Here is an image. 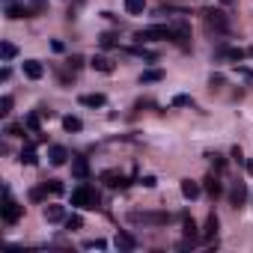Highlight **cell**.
I'll return each instance as SVG.
<instances>
[{"mask_svg":"<svg viewBox=\"0 0 253 253\" xmlns=\"http://www.w3.org/2000/svg\"><path fill=\"white\" fill-rule=\"evenodd\" d=\"M223 84H226V78H223V75H211V78H209V86H211V92H214V89L220 92V89H223Z\"/></svg>","mask_w":253,"mask_h":253,"instance_id":"30","label":"cell"},{"mask_svg":"<svg viewBox=\"0 0 253 253\" xmlns=\"http://www.w3.org/2000/svg\"><path fill=\"white\" fill-rule=\"evenodd\" d=\"M63 128H66V131H81L84 122H81L78 116H63Z\"/></svg>","mask_w":253,"mask_h":253,"instance_id":"25","label":"cell"},{"mask_svg":"<svg viewBox=\"0 0 253 253\" xmlns=\"http://www.w3.org/2000/svg\"><path fill=\"white\" fill-rule=\"evenodd\" d=\"M48 161H51L54 167H63V164L69 161V149H66V146H51V149H48Z\"/></svg>","mask_w":253,"mask_h":253,"instance_id":"11","label":"cell"},{"mask_svg":"<svg viewBox=\"0 0 253 253\" xmlns=\"http://www.w3.org/2000/svg\"><path fill=\"white\" fill-rule=\"evenodd\" d=\"M191 104H194L191 95H176V98H173V107H191Z\"/></svg>","mask_w":253,"mask_h":253,"instance_id":"32","label":"cell"},{"mask_svg":"<svg viewBox=\"0 0 253 253\" xmlns=\"http://www.w3.org/2000/svg\"><path fill=\"white\" fill-rule=\"evenodd\" d=\"M244 170H247V173L253 176V161H247V158H244Z\"/></svg>","mask_w":253,"mask_h":253,"instance_id":"40","label":"cell"},{"mask_svg":"<svg viewBox=\"0 0 253 253\" xmlns=\"http://www.w3.org/2000/svg\"><path fill=\"white\" fill-rule=\"evenodd\" d=\"M78 101H81L84 107H104V104H107L104 92H86V95H81Z\"/></svg>","mask_w":253,"mask_h":253,"instance_id":"14","label":"cell"},{"mask_svg":"<svg viewBox=\"0 0 253 253\" xmlns=\"http://www.w3.org/2000/svg\"><path fill=\"white\" fill-rule=\"evenodd\" d=\"M15 54H18V48H15L12 42H3V45H0V57H3V63H9Z\"/></svg>","mask_w":253,"mask_h":253,"instance_id":"27","label":"cell"},{"mask_svg":"<svg viewBox=\"0 0 253 253\" xmlns=\"http://www.w3.org/2000/svg\"><path fill=\"white\" fill-rule=\"evenodd\" d=\"M203 182H206V185H203V188H206V194H209V197H211V200H214V197H220V194H223V185H220V179H217V176H214V173H209V176H206V179H203Z\"/></svg>","mask_w":253,"mask_h":253,"instance_id":"13","label":"cell"},{"mask_svg":"<svg viewBox=\"0 0 253 253\" xmlns=\"http://www.w3.org/2000/svg\"><path fill=\"white\" fill-rule=\"evenodd\" d=\"M116 45H119V42H116L113 33H104V36H101V48H116Z\"/></svg>","mask_w":253,"mask_h":253,"instance_id":"34","label":"cell"},{"mask_svg":"<svg viewBox=\"0 0 253 253\" xmlns=\"http://www.w3.org/2000/svg\"><path fill=\"white\" fill-rule=\"evenodd\" d=\"M72 173H75V179H89V164H86V158H72Z\"/></svg>","mask_w":253,"mask_h":253,"instance_id":"17","label":"cell"},{"mask_svg":"<svg viewBox=\"0 0 253 253\" xmlns=\"http://www.w3.org/2000/svg\"><path fill=\"white\" fill-rule=\"evenodd\" d=\"M18 161H21V164H27V167H36V164H39V158H36V149H33V143H27V146L21 149Z\"/></svg>","mask_w":253,"mask_h":253,"instance_id":"20","label":"cell"},{"mask_svg":"<svg viewBox=\"0 0 253 253\" xmlns=\"http://www.w3.org/2000/svg\"><path fill=\"white\" fill-rule=\"evenodd\" d=\"M6 134H9V137H24V134H27V125H24V122H9V125H6Z\"/></svg>","mask_w":253,"mask_h":253,"instance_id":"24","label":"cell"},{"mask_svg":"<svg viewBox=\"0 0 253 253\" xmlns=\"http://www.w3.org/2000/svg\"><path fill=\"white\" fill-rule=\"evenodd\" d=\"M89 66H92L95 72H104V75H110V72H113V63H110L104 54H95V57L89 60Z\"/></svg>","mask_w":253,"mask_h":253,"instance_id":"18","label":"cell"},{"mask_svg":"<svg viewBox=\"0 0 253 253\" xmlns=\"http://www.w3.org/2000/svg\"><path fill=\"white\" fill-rule=\"evenodd\" d=\"M84 247H86V250H104V247H107V241H101V238H92V241H84Z\"/></svg>","mask_w":253,"mask_h":253,"instance_id":"33","label":"cell"},{"mask_svg":"<svg viewBox=\"0 0 253 253\" xmlns=\"http://www.w3.org/2000/svg\"><path fill=\"white\" fill-rule=\"evenodd\" d=\"M229 203H232L235 209L247 203V185H244V182H235V185H232V191H229Z\"/></svg>","mask_w":253,"mask_h":253,"instance_id":"8","label":"cell"},{"mask_svg":"<svg viewBox=\"0 0 253 253\" xmlns=\"http://www.w3.org/2000/svg\"><path fill=\"white\" fill-rule=\"evenodd\" d=\"M203 24H206V30L214 33V36H226V33H229V21H226V15H223L220 9H206V12H203Z\"/></svg>","mask_w":253,"mask_h":253,"instance_id":"4","label":"cell"},{"mask_svg":"<svg viewBox=\"0 0 253 253\" xmlns=\"http://www.w3.org/2000/svg\"><path fill=\"white\" fill-rule=\"evenodd\" d=\"M217 226H220V220H217V214L211 211V214L206 217V223H203V238H206V241H214V238H217Z\"/></svg>","mask_w":253,"mask_h":253,"instance_id":"9","label":"cell"},{"mask_svg":"<svg viewBox=\"0 0 253 253\" xmlns=\"http://www.w3.org/2000/svg\"><path fill=\"white\" fill-rule=\"evenodd\" d=\"M200 191H203V188H200L194 179H182V197H185V200H197Z\"/></svg>","mask_w":253,"mask_h":253,"instance_id":"19","label":"cell"},{"mask_svg":"<svg viewBox=\"0 0 253 253\" xmlns=\"http://www.w3.org/2000/svg\"><path fill=\"white\" fill-rule=\"evenodd\" d=\"M39 116H42L39 110H36V113H27V116H24V125H27V131H33V134H42V125H39Z\"/></svg>","mask_w":253,"mask_h":253,"instance_id":"21","label":"cell"},{"mask_svg":"<svg viewBox=\"0 0 253 253\" xmlns=\"http://www.w3.org/2000/svg\"><path fill=\"white\" fill-rule=\"evenodd\" d=\"M134 39L137 42H164V39H173V30L167 24H152V27H143Z\"/></svg>","mask_w":253,"mask_h":253,"instance_id":"5","label":"cell"},{"mask_svg":"<svg viewBox=\"0 0 253 253\" xmlns=\"http://www.w3.org/2000/svg\"><path fill=\"white\" fill-rule=\"evenodd\" d=\"M146 9V0H125V12L128 15H143Z\"/></svg>","mask_w":253,"mask_h":253,"instance_id":"23","label":"cell"},{"mask_svg":"<svg viewBox=\"0 0 253 253\" xmlns=\"http://www.w3.org/2000/svg\"><path fill=\"white\" fill-rule=\"evenodd\" d=\"M45 75V66L39 63V60H24V78H30V81H39Z\"/></svg>","mask_w":253,"mask_h":253,"instance_id":"10","label":"cell"},{"mask_svg":"<svg viewBox=\"0 0 253 253\" xmlns=\"http://www.w3.org/2000/svg\"><path fill=\"white\" fill-rule=\"evenodd\" d=\"M12 113V95H3L0 98V116H9Z\"/></svg>","mask_w":253,"mask_h":253,"instance_id":"29","label":"cell"},{"mask_svg":"<svg viewBox=\"0 0 253 253\" xmlns=\"http://www.w3.org/2000/svg\"><path fill=\"white\" fill-rule=\"evenodd\" d=\"M45 220H48V223H60V220H66V209L57 206V203L45 206Z\"/></svg>","mask_w":253,"mask_h":253,"instance_id":"15","label":"cell"},{"mask_svg":"<svg viewBox=\"0 0 253 253\" xmlns=\"http://www.w3.org/2000/svg\"><path fill=\"white\" fill-rule=\"evenodd\" d=\"M220 3H223V6H232V3H235V0H220Z\"/></svg>","mask_w":253,"mask_h":253,"instance_id":"41","label":"cell"},{"mask_svg":"<svg viewBox=\"0 0 253 253\" xmlns=\"http://www.w3.org/2000/svg\"><path fill=\"white\" fill-rule=\"evenodd\" d=\"M98 203H101L98 191H95V188H89L86 182H84V185H78V188L72 191V206H78V209H98Z\"/></svg>","mask_w":253,"mask_h":253,"instance_id":"2","label":"cell"},{"mask_svg":"<svg viewBox=\"0 0 253 253\" xmlns=\"http://www.w3.org/2000/svg\"><path fill=\"white\" fill-rule=\"evenodd\" d=\"M113 244H116L119 250H125V253H128V250H134V247H137V241H134V235H128V232H116V238H113Z\"/></svg>","mask_w":253,"mask_h":253,"instance_id":"16","label":"cell"},{"mask_svg":"<svg viewBox=\"0 0 253 253\" xmlns=\"http://www.w3.org/2000/svg\"><path fill=\"white\" fill-rule=\"evenodd\" d=\"M197 229H200V226L194 223V217H185V238H188V241H197V235H200Z\"/></svg>","mask_w":253,"mask_h":253,"instance_id":"26","label":"cell"},{"mask_svg":"<svg viewBox=\"0 0 253 253\" xmlns=\"http://www.w3.org/2000/svg\"><path fill=\"white\" fill-rule=\"evenodd\" d=\"M98 179H101L107 188H125V179H122V173H119V170H104Z\"/></svg>","mask_w":253,"mask_h":253,"instance_id":"12","label":"cell"},{"mask_svg":"<svg viewBox=\"0 0 253 253\" xmlns=\"http://www.w3.org/2000/svg\"><path fill=\"white\" fill-rule=\"evenodd\" d=\"M48 188H51V194H63L66 191V185L60 179H48Z\"/></svg>","mask_w":253,"mask_h":253,"instance_id":"36","label":"cell"},{"mask_svg":"<svg viewBox=\"0 0 253 253\" xmlns=\"http://www.w3.org/2000/svg\"><path fill=\"white\" fill-rule=\"evenodd\" d=\"M45 6H48V3H45V0H30V9H33V15H36V12H42Z\"/></svg>","mask_w":253,"mask_h":253,"instance_id":"38","label":"cell"},{"mask_svg":"<svg viewBox=\"0 0 253 253\" xmlns=\"http://www.w3.org/2000/svg\"><path fill=\"white\" fill-rule=\"evenodd\" d=\"M48 191H51V188H48V182H45V185H42V188H33V191H30V200H33V203H42V200H45V194H48Z\"/></svg>","mask_w":253,"mask_h":253,"instance_id":"28","label":"cell"},{"mask_svg":"<svg viewBox=\"0 0 253 253\" xmlns=\"http://www.w3.org/2000/svg\"><path fill=\"white\" fill-rule=\"evenodd\" d=\"M21 214H24V206H18L12 200V191L3 185V206H0V217H3V223L6 226H15L21 220Z\"/></svg>","mask_w":253,"mask_h":253,"instance_id":"1","label":"cell"},{"mask_svg":"<svg viewBox=\"0 0 253 253\" xmlns=\"http://www.w3.org/2000/svg\"><path fill=\"white\" fill-rule=\"evenodd\" d=\"M66 66H69V69H75V72H78V69H81V66H84V57H78V54H75V57H69V60H66Z\"/></svg>","mask_w":253,"mask_h":253,"instance_id":"37","label":"cell"},{"mask_svg":"<svg viewBox=\"0 0 253 253\" xmlns=\"http://www.w3.org/2000/svg\"><path fill=\"white\" fill-rule=\"evenodd\" d=\"M206 158H209V161H211V167H214V170H223V158H220V155H217V152H209V155H206Z\"/></svg>","mask_w":253,"mask_h":253,"instance_id":"35","label":"cell"},{"mask_svg":"<svg viewBox=\"0 0 253 253\" xmlns=\"http://www.w3.org/2000/svg\"><path fill=\"white\" fill-rule=\"evenodd\" d=\"M84 226V217L81 214H69L66 217V229H81Z\"/></svg>","mask_w":253,"mask_h":253,"instance_id":"31","label":"cell"},{"mask_svg":"<svg viewBox=\"0 0 253 253\" xmlns=\"http://www.w3.org/2000/svg\"><path fill=\"white\" fill-rule=\"evenodd\" d=\"M128 223H134V226H164V223H170V211H128Z\"/></svg>","mask_w":253,"mask_h":253,"instance_id":"3","label":"cell"},{"mask_svg":"<svg viewBox=\"0 0 253 253\" xmlns=\"http://www.w3.org/2000/svg\"><path fill=\"white\" fill-rule=\"evenodd\" d=\"M158 81H164V72L161 69H146L140 75V84H158Z\"/></svg>","mask_w":253,"mask_h":253,"instance_id":"22","label":"cell"},{"mask_svg":"<svg viewBox=\"0 0 253 253\" xmlns=\"http://www.w3.org/2000/svg\"><path fill=\"white\" fill-rule=\"evenodd\" d=\"M155 182H158L155 176H143V179H140V185H143V188H155Z\"/></svg>","mask_w":253,"mask_h":253,"instance_id":"39","label":"cell"},{"mask_svg":"<svg viewBox=\"0 0 253 253\" xmlns=\"http://www.w3.org/2000/svg\"><path fill=\"white\" fill-rule=\"evenodd\" d=\"M170 30H173V42H176L179 48H191V27H188V21L179 18Z\"/></svg>","mask_w":253,"mask_h":253,"instance_id":"6","label":"cell"},{"mask_svg":"<svg viewBox=\"0 0 253 253\" xmlns=\"http://www.w3.org/2000/svg\"><path fill=\"white\" fill-rule=\"evenodd\" d=\"M214 57H217V60H226V63H235V66H238V63L247 57V51H244V48H220Z\"/></svg>","mask_w":253,"mask_h":253,"instance_id":"7","label":"cell"}]
</instances>
